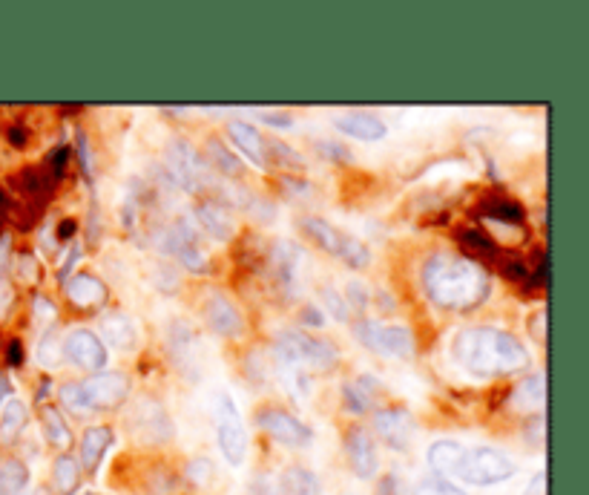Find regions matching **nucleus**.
I'll return each instance as SVG.
<instances>
[{
    "label": "nucleus",
    "mask_w": 589,
    "mask_h": 495,
    "mask_svg": "<svg viewBox=\"0 0 589 495\" xmlns=\"http://www.w3.org/2000/svg\"><path fill=\"white\" fill-rule=\"evenodd\" d=\"M452 357L457 366H463L477 378L512 375L529 366V354L521 340L509 331L492 329V326L457 331V337L452 340Z\"/></svg>",
    "instance_id": "1"
},
{
    "label": "nucleus",
    "mask_w": 589,
    "mask_h": 495,
    "mask_svg": "<svg viewBox=\"0 0 589 495\" xmlns=\"http://www.w3.org/2000/svg\"><path fill=\"white\" fill-rule=\"evenodd\" d=\"M423 288L434 306L466 311L489 297V274L469 257L434 254L423 265Z\"/></svg>",
    "instance_id": "2"
},
{
    "label": "nucleus",
    "mask_w": 589,
    "mask_h": 495,
    "mask_svg": "<svg viewBox=\"0 0 589 495\" xmlns=\"http://www.w3.org/2000/svg\"><path fill=\"white\" fill-rule=\"evenodd\" d=\"M61 403L72 412H107L130 401V378L124 372H98L78 383L61 386Z\"/></svg>",
    "instance_id": "3"
},
{
    "label": "nucleus",
    "mask_w": 589,
    "mask_h": 495,
    "mask_svg": "<svg viewBox=\"0 0 589 495\" xmlns=\"http://www.w3.org/2000/svg\"><path fill=\"white\" fill-rule=\"evenodd\" d=\"M515 461L495 447H463L449 478L472 487H495L515 475Z\"/></svg>",
    "instance_id": "4"
},
{
    "label": "nucleus",
    "mask_w": 589,
    "mask_h": 495,
    "mask_svg": "<svg viewBox=\"0 0 589 495\" xmlns=\"http://www.w3.org/2000/svg\"><path fill=\"white\" fill-rule=\"evenodd\" d=\"M299 228H302V234L308 236L314 245H319L322 251H328L331 257H337L340 262H345L348 268H354V271H365L368 265H371V251H368V245L360 242V239H354V236H348L340 228H334L331 222H325V219H319V216H302L299 219Z\"/></svg>",
    "instance_id": "5"
},
{
    "label": "nucleus",
    "mask_w": 589,
    "mask_h": 495,
    "mask_svg": "<svg viewBox=\"0 0 589 495\" xmlns=\"http://www.w3.org/2000/svg\"><path fill=\"white\" fill-rule=\"evenodd\" d=\"M273 352L296 363V366H314L319 372L337 366V360H340V352H337V346L331 340L314 337V334H308V331L302 329L279 331L276 343H273Z\"/></svg>",
    "instance_id": "6"
},
{
    "label": "nucleus",
    "mask_w": 589,
    "mask_h": 495,
    "mask_svg": "<svg viewBox=\"0 0 589 495\" xmlns=\"http://www.w3.org/2000/svg\"><path fill=\"white\" fill-rule=\"evenodd\" d=\"M213 424H216V444L222 449L230 467H242L248 455V432L242 424V412L230 392L213 395Z\"/></svg>",
    "instance_id": "7"
},
{
    "label": "nucleus",
    "mask_w": 589,
    "mask_h": 495,
    "mask_svg": "<svg viewBox=\"0 0 589 495\" xmlns=\"http://www.w3.org/2000/svg\"><path fill=\"white\" fill-rule=\"evenodd\" d=\"M354 337L368 346L374 354L380 357H388V360H411L414 357V334L406 329V326H380V323H371L360 317L354 323Z\"/></svg>",
    "instance_id": "8"
},
{
    "label": "nucleus",
    "mask_w": 589,
    "mask_h": 495,
    "mask_svg": "<svg viewBox=\"0 0 589 495\" xmlns=\"http://www.w3.org/2000/svg\"><path fill=\"white\" fill-rule=\"evenodd\" d=\"M167 167L173 173V182H179L187 193H202L213 182H210V167L204 165V159L196 153V147L184 139H173L164 150Z\"/></svg>",
    "instance_id": "9"
},
{
    "label": "nucleus",
    "mask_w": 589,
    "mask_h": 495,
    "mask_svg": "<svg viewBox=\"0 0 589 495\" xmlns=\"http://www.w3.org/2000/svg\"><path fill=\"white\" fill-rule=\"evenodd\" d=\"M127 432L141 444H164L173 438V424L164 406L153 398H138L127 415Z\"/></svg>",
    "instance_id": "10"
},
{
    "label": "nucleus",
    "mask_w": 589,
    "mask_h": 495,
    "mask_svg": "<svg viewBox=\"0 0 589 495\" xmlns=\"http://www.w3.org/2000/svg\"><path fill=\"white\" fill-rule=\"evenodd\" d=\"M256 426L262 432H268L273 441H279L282 447L305 449L314 441V429L282 406H262L256 412Z\"/></svg>",
    "instance_id": "11"
},
{
    "label": "nucleus",
    "mask_w": 589,
    "mask_h": 495,
    "mask_svg": "<svg viewBox=\"0 0 589 495\" xmlns=\"http://www.w3.org/2000/svg\"><path fill=\"white\" fill-rule=\"evenodd\" d=\"M164 251L170 257H176V262H182L187 271L193 274H204L207 271V251L199 242V231L187 222L179 219L167 234H164Z\"/></svg>",
    "instance_id": "12"
},
{
    "label": "nucleus",
    "mask_w": 589,
    "mask_h": 495,
    "mask_svg": "<svg viewBox=\"0 0 589 495\" xmlns=\"http://www.w3.org/2000/svg\"><path fill=\"white\" fill-rule=\"evenodd\" d=\"M64 357L75 369L98 375L107 369V346L101 343V337L90 329H72L64 337Z\"/></svg>",
    "instance_id": "13"
},
{
    "label": "nucleus",
    "mask_w": 589,
    "mask_h": 495,
    "mask_svg": "<svg viewBox=\"0 0 589 495\" xmlns=\"http://www.w3.org/2000/svg\"><path fill=\"white\" fill-rule=\"evenodd\" d=\"M374 432L388 449L406 452L414 441L417 426H414V418H411L406 406H386V409L374 412Z\"/></svg>",
    "instance_id": "14"
},
{
    "label": "nucleus",
    "mask_w": 589,
    "mask_h": 495,
    "mask_svg": "<svg viewBox=\"0 0 589 495\" xmlns=\"http://www.w3.org/2000/svg\"><path fill=\"white\" fill-rule=\"evenodd\" d=\"M345 455H348V464H351V472L357 478H374L377 470H380V458H377V444L371 438V432L363 429L360 424H354L348 432H345Z\"/></svg>",
    "instance_id": "15"
},
{
    "label": "nucleus",
    "mask_w": 589,
    "mask_h": 495,
    "mask_svg": "<svg viewBox=\"0 0 589 495\" xmlns=\"http://www.w3.org/2000/svg\"><path fill=\"white\" fill-rule=\"evenodd\" d=\"M305 262V251L291 239H276L271 248L273 280L282 288L285 297H294L299 283V265Z\"/></svg>",
    "instance_id": "16"
},
{
    "label": "nucleus",
    "mask_w": 589,
    "mask_h": 495,
    "mask_svg": "<svg viewBox=\"0 0 589 495\" xmlns=\"http://www.w3.org/2000/svg\"><path fill=\"white\" fill-rule=\"evenodd\" d=\"M204 323L219 337H239L245 331V317L222 294H210L204 303Z\"/></svg>",
    "instance_id": "17"
},
{
    "label": "nucleus",
    "mask_w": 589,
    "mask_h": 495,
    "mask_svg": "<svg viewBox=\"0 0 589 495\" xmlns=\"http://www.w3.org/2000/svg\"><path fill=\"white\" fill-rule=\"evenodd\" d=\"M334 127L351 136V139H360V142H380L388 136L386 121L368 110H348V113H340L334 116Z\"/></svg>",
    "instance_id": "18"
},
{
    "label": "nucleus",
    "mask_w": 589,
    "mask_h": 495,
    "mask_svg": "<svg viewBox=\"0 0 589 495\" xmlns=\"http://www.w3.org/2000/svg\"><path fill=\"white\" fill-rule=\"evenodd\" d=\"M193 219H196L213 239H219V242H227V239H233V234H236V219H233V213H230L227 205L216 202V199H199V202L193 205Z\"/></svg>",
    "instance_id": "19"
},
{
    "label": "nucleus",
    "mask_w": 589,
    "mask_h": 495,
    "mask_svg": "<svg viewBox=\"0 0 589 495\" xmlns=\"http://www.w3.org/2000/svg\"><path fill=\"white\" fill-rule=\"evenodd\" d=\"M227 136H230V142L233 147L248 159L250 165L259 167V170H268V156H265V139H262V133L248 124V121H239V118H233V121H227Z\"/></svg>",
    "instance_id": "20"
},
{
    "label": "nucleus",
    "mask_w": 589,
    "mask_h": 495,
    "mask_svg": "<svg viewBox=\"0 0 589 495\" xmlns=\"http://www.w3.org/2000/svg\"><path fill=\"white\" fill-rule=\"evenodd\" d=\"M101 337H104L101 343L115 349V352H133L138 346L136 320L130 314H121V311L104 314L101 317Z\"/></svg>",
    "instance_id": "21"
},
{
    "label": "nucleus",
    "mask_w": 589,
    "mask_h": 495,
    "mask_svg": "<svg viewBox=\"0 0 589 495\" xmlns=\"http://www.w3.org/2000/svg\"><path fill=\"white\" fill-rule=\"evenodd\" d=\"M380 380H374L371 375H360V378L348 380L342 386V403L351 415H365L374 409L377 403V395H380Z\"/></svg>",
    "instance_id": "22"
},
{
    "label": "nucleus",
    "mask_w": 589,
    "mask_h": 495,
    "mask_svg": "<svg viewBox=\"0 0 589 495\" xmlns=\"http://www.w3.org/2000/svg\"><path fill=\"white\" fill-rule=\"evenodd\" d=\"M67 297L72 306L95 308L107 300V285L92 274H72L67 280Z\"/></svg>",
    "instance_id": "23"
},
{
    "label": "nucleus",
    "mask_w": 589,
    "mask_h": 495,
    "mask_svg": "<svg viewBox=\"0 0 589 495\" xmlns=\"http://www.w3.org/2000/svg\"><path fill=\"white\" fill-rule=\"evenodd\" d=\"M110 444H113V429L110 426H90L84 432L81 444H78V464L87 472H92L101 464V458L110 449Z\"/></svg>",
    "instance_id": "24"
},
{
    "label": "nucleus",
    "mask_w": 589,
    "mask_h": 495,
    "mask_svg": "<svg viewBox=\"0 0 589 495\" xmlns=\"http://www.w3.org/2000/svg\"><path fill=\"white\" fill-rule=\"evenodd\" d=\"M512 409L515 412H523V415H535V412H541L546 406V380L544 375H529V378H523L518 386H515V392H512Z\"/></svg>",
    "instance_id": "25"
},
{
    "label": "nucleus",
    "mask_w": 589,
    "mask_h": 495,
    "mask_svg": "<svg viewBox=\"0 0 589 495\" xmlns=\"http://www.w3.org/2000/svg\"><path fill=\"white\" fill-rule=\"evenodd\" d=\"M477 213L480 216H489V219H498V222H506V225H518V222H523V216H526L521 202H515V199H509L503 193L483 196L477 202Z\"/></svg>",
    "instance_id": "26"
},
{
    "label": "nucleus",
    "mask_w": 589,
    "mask_h": 495,
    "mask_svg": "<svg viewBox=\"0 0 589 495\" xmlns=\"http://www.w3.org/2000/svg\"><path fill=\"white\" fill-rule=\"evenodd\" d=\"M276 495H322L319 475L308 467H288L279 475Z\"/></svg>",
    "instance_id": "27"
},
{
    "label": "nucleus",
    "mask_w": 589,
    "mask_h": 495,
    "mask_svg": "<svg viewBox=\"0 0 589 495\" xmlns=\"http://www.w3.org/2000/svg\"><path fill=\"white\" fill-rule=\"evenodd\" d=\"M199 337L193 334V329H187V323H173V329H170V352H173V360L187 369V372H193V360H196V354H199Z\"/></svg>",
    "instance_id": "28"
},
{
    "label": "nucleus",
    "mask_w": 589,
    "mask_h": 495,
    "mask_svg": "<svg viewBox=\"0 0 589 495\" xmlns=\"http://www.w3.org/2000/svg\"><path fill=\"white\" fill-rule=\"evenodd\" d=\"M78 484H81V464L61 452L55 461H52V493L55 495H75L78 493Z\"/></svg>",
    "instance_id": "29"
},
{
    "label": "nucleus",
    "mask_w": 589,
    "mask_h": 495,
    "mask_svg": "<svg viewBox=\"0 0 589 495\" xmlns=\"http://www.w3.org/2000/svg\"><path fill=\"white\" fill-rule=\"evenodd\" d=\"M466 444H460V441H449V438H443V441H434L426 452V461H429V467L440 478H446V475H452L454 464H457V458H460V452H463Z\"/></svg>",
    "instance_id": "30"
},
{
    "label": "nucleus",
    "mask_w": 589,
    "mask_h": 495,
    "mask_svg": "<svg viewBox=\"0 0 589 495\" xmlns=\"http://www.w3.org/2000/svg\"><path fill=\"white\" fill-rule=\"evenodd\" d=\"M41 424H44L46 441H49L52 447H72V429H69V424L64 421V415H61L58 406H44V409H41Z\"/></svg>",
    "instance_id": "31"
},
{
    "label": "nucleus",
    "mask_w": 589,
    "mask_h": 495,
    "mask_svg": "<svg viewBox=\"0 0 589 495\" xmlns=\"http://www.w3.org/2000/svg\"><path fill=\"white\" fill-rule=\"evenodd\" d=\"M29 484V470L18 458L0 461V495H21Z\"/></svg>",
    "instance_id": "32"
},
{
    "label": "nucleus",
    "mask_w": 589,
    "mask_h": 495,
    "mask_svg": "<svg viewBox=\"0 0 589 495\" xmlns=\"http://www.w3.org/2000/svg\"><path fill=\"white\" fill-rule=\"evenodd\" d=\"M204 156H207L210 165L216 167L219 173H225V176H242V170H245L242 162H239V156H233L219 139H207Z\"/></svg>",
    "instance_id": "33"
},
{
    "label": "nucleus",
    "mask_w": 589,
    "mask_h": 495,
    "mask_svg": "<svg viewBox=\"0 0 589 495\" xmlns=\"http://www.w3.org/2000/svg\"><path fill=\"white\" fill-rule=\"evenodd\" d=\"M460 245H463L469 254H475V257H489V260L498 257L495 239L486 234V231H480V228H466V231H460Z\"/></svg>",
    "instance_id": "34"
},
{
    "label": "nucleus",
    "mask_w": 589,
    "mask_h": 495,
    "mask_svg": "<svg viewBox=\"0 0 589 495\" xmlns=\"http://www.w3.org/2000/svg\"><path fill=\"white\" fill-rule=\"evenodd\" d=\"M26 418H29L26 415V406L18 398H12V401L3 406V412H0V435L6 441H12L23 426H26Z\"/></svg>",
    "instance_id": "35"
},
{
    "label": "nucleus",
    "mask_w": 589,
    "mask_h": 495,
    "mask_svg": "<svg viewBox=\"0 0 589 495\" xmlns=\"http://www.w3.org/2000/svg\"><path fill=\"white\" fill-rule=\"evenodd\" d=\"M35 357H38V363L46 366V369H55V366L61 363V337H58V331L49 329L44 337L38 340Z\"/></svg>",
    "instance_id": "36"
},
{
    "label": "nucleus",
    "mask_w": 589,
    "mask_h": 495,
    "mask_svg": "<svg viewBox=\"0 0 589 495\" xmlns=\"http://www.w3.org/2000/svg\"><path fill=\"white\" fill-rule=\"evenodd\" d=\"M12 185L23 190V193H29V196H38V193H44L49 188V179L38 167H29V170H21L18 176H12Z\"/></svg>",
    "instance_id": "37"
},
{
    "label": "nucleus",
    "mask_w": 589,
    "mask_h": 495,
    "mask_svg": "<svg viewBox=\"0 0 589 495\" xmlns=\"http://www.w3.org/2000/svg\"><path fill=\"white\" fill-rule=\"evenodd\" d=\"M265 156H268V167L282 165V167H296V170L302 167V156L282 142H265Z\"/></svg>",
    "instance_id": "38"
},
{
    "label": "nucleus",
    "mask_w": 589,
    "mask_h": 495,
    "mask_svg": "<svg viewBox=\"0 0 589 495\" xmlns=\"http://www.w3.org/2000/svg\"><path fill=\"white\" fill-rule=\"evenodd\" d=\"M500 265V274L509 280V283H523V280H529V268H526V262L518 257V254H498L495 257Z\"/></svg>",
    "instance_id": "39"
},
{
    "label": "nucleus",
    "mask_w": 589,
    "mask_h": 495,
    "mask_svg": "<svg viewBox=\"0 0 589 495\" xmlns=\"http://www.w3.org/2000/svg\"><path fill=\"white\" fill-rule=\"evenodd\" d=\"M414 495H466L460 487H454L449 478H440V475H431V478H423L417 487H414Z\"/></svg>",
    "instance_id": "40"
},
{
    "label": "nucleus",
    "mask_w": 589,
    "mask_h": 495,
    "mask_svg": "<svg viewBox=\"0 0 589 495\" xmlns=\"http://www.w3.org/2000/svg\"><path fill=\"white\" fill-rule=\"evenodd\" d=\"M322 303L331 311V317H337L340 323H345V320L351 317V308H348L345 297H342L334 285H322Z\"/></svg>",
    "instance_id": "41"
},
{
    "label": "nucleus",
    "mask_w": 589,
    "mask_h": 495,
    "mask_svg": "<svg viewBox=\"0 0 589 495\" xmlns=\"http://www.w3.org/2000/svg\"><path fill=\"white\" fill-rule=\"evenodd\" d=\"M187 478L196 484V487H204V484H210V478H213V464L207 461V458H199V461H193L190 467H187Z\"/></svg>",
    "instance_id": "42"
},
{
    "label": "nucleus",
    "mask_w": 589,
    "mask_h": 495,
    "mask_svg": "<svg viewBox=\"0 0 589 495\" xmlns=\"http://www.w3.org/2000/svg\"><path fill=\"white\" fill-rule=\"evenodd\" d=\"M345 303H348V308H354L357 314H363L365 308H368V288L354 280V283L348 285V300Z\"/></svg>",
    "instance_id": "43"
},
{
    "label": "nucleus",
    "mask_w": 589,
    "mask_h": 495,
    "mask_svg": "<svg viewBox=\"0 0 589 495\" xmlns=\"http://www.w3.org/2000/svg\"><path fill=\"white\" fill-rule=\"evenodd\" d=\"M248 211L259 219V222H273L276 219V211H273L271 202L265 199H256V196H248Z\"/></svg>",
    "instance_id": "44"
},
{
    "label": "nucleus",
    "mask_w": 589,
    "mask_h": 495,
    "mask_svg": "<svg viewBox=\"0 0 589 495\" xmlns=\"http://www.w3.org/2000/svg\"><path fill=\"white\" fill-rule=\"evenodd\" d=\"M299 323L308 326V329H322L325 326V314L314 303H308V306H302V311H299Z\"/></svg>",
    "instance_id": "45"
},
{
    "label": "nucleus",
    "mask_w": 589,
    "mask_h": 495,
    "mask_svg": "<svg viewBox=\"0 0 589 495\" xmlns=\"http://www.w3.org/2000/svg\"><path fill=\"white\" fill-rule=\"evenodd\" d=\"M317 147H319V153H322V156H328L331 162H337V159H340V162H351V153H348L342 144L328 142V139H319Z\"/></svg>",
    "instance_id": "46"
},
{
    "label": "nucleus",
    "mask_w": 589,
    "mask_h": 495,
    "mask_svg": "<svg viewBox=\"0 0 589 495\" xmlns=\"http://www.w3.org/2000/svg\"><path fill=\"white\" fill-rule=\"evenodd\" d=\"M262 121L271 124V127H294V116L291 113H276V110L262 113Z\"/></svg>",
    "instance_id": "47"
},
{
    "label": "nucleus",
    "mask_w": 589,
    "mask_h": 495,
    "mask_svg": "<svg viewBox=\"0 0 589 495\" xmlns=\"http://www.w3.org/2000/svg\"><path fill=\"white\" fill-rule=\"evenodd\" d=\"M377 495H400V478L397 475H383L377 484Z\"/></svg>",
    "instance_id": "48"
},
{
    "label": "nucleus",
    "mask_w": 589,
    "mask_h": 495,
    "mask_svg": "<svg viewBox=\"0 0 589 495\" xmlns=\"http://www.w3.org/2000/svg\"><path fill=\"white\" fill-rule=\"evenodd\" d=\"M67 159H69L67 147H64V150H55V153H52V165H49L52 176H64V170H67Z\"/></svg>",
    "instance_id": "49"
},
{
    "label": "nucleus",
    "mask_w": 589,
    "mask_h": 495,
    "mask_svg": "<svg viewBox=\"0 0 589 495\" xmlns=\"http://www.w3.org/2000/svg\"><path fill=\"white\" fill-rule=\"evenodd\" d=\"M6 136H9V144H12V147H23V144L29 142V133L23 130L21 124H18V127H9Z\"/></svg>",
    "instance_id": "50"
},
{
    "label": "nucleus",
    "mask_w": 589,
    "mask_h": 495,
    "mask_svg": "<svg viewBox=\"0 0 589 495\" xmlns=\"http://www.w3.org/2000/svg\"><path fill=\"white\" fill-rule=\"evenodd\" d=\"M544 490H546V475H544V472H538V475L532 478L529 490H526L523 495H544Z\"/></svg>",
    "instance_id": "51"
},
{
    "label": "nucleus",
    "mask_w": 589,
    "mask_h": 495,
    "mask_svg": "<svg viewBox=\"0 0 589 495\" xmlns=\"http://www.w3.org/2000/svg\"><path fill=\"white\" fill-rule=\"evenodd\" d=\"M6 357H9V363H12V366H18V363H21L23 360L21 340H12V343H9V352H6Z\"/></svg>",
    "instance_id": "52"
},
{
    "label": "nucleus",
    "mask_w": 589,
    "mask_h": 495,
    "mask_svg": "<svg viewBox=\"0 0 589 495\" xmlns=\"http://www.w3.org/2000/svg\"><path fill=\"white\" fill-rule=\"evenodd\" d=\"M248 495H273L271 481H265V478H256V481L250 484V493Z\"/></svg>",
    "instance_id": "53"
},
{
    "label": "nucleus",
    "mask_w": 589,
    "mask_h": 495,
    "mask_svg": "<svg viewBox=\"0 0 589 495\" xmlns=\"http://www.w3.org/2000/svg\"><path fill=\"white\" fill-rule=\"evenodd\" d=\"M75 231H78V222H75V219H64V222L58 225V239H72Z\"/></svg>",
    "instance_id": "54"
},
{
    "label": "nucleus",
    "mask_w": 589,
    "mask_h": 495,
    "mask_svg": "<svg viewBox=\"0 0 589 495\" xmlns=\"http://www.w3.org/2000/svg\"><path fill=\"white\" fill-rule=\"evenodd\" d=\"M78 156H81V162H84V170L90 173V150H87V139H84V133H78Z\"/></svg>",
    "instance_id": "55"
},
{
    "label": "nucleus",
    "mask_w": 589,
    "mask_h": 495,
    "mask_svg": "<svg viewBox=\"0 0 589 495\" xmlns=\"http://www.w3.org/2000/svg\"><path fill=\"white\" fill-rule=\"evenodd\" d=\"M6 395H9V383H6V380H0V401H3Z\"/></svg>",
    "instance_id": "56"
},
{
    "label": "nucleus",
    "mask_w": 589,
    "mask_h": 495,
    "mask_svg": "<svg viewBox=\"0 0 589 495\" xmlns=\"http://www.w3.org/2000/svg\"><path fill=\"white\" fill-rule=\"evenodd\" d=\"M21 495H46L44 490H26V493H21Z\"/></svg>",
    "instance_id": "57"
},
{
    "label": "nucleus",
    "mask_w": 589,
    "mask_h": 495,
    "mask_svg": "<svg viewBox=\"0 0 589 495\" xmlns=\"http://www.w3.org/2000/svg\"><path fill=\"white\" fill-rule=\"evenodd\" d=\"M84 495H95V493H84Z\"/></svg>",
    "instance_id": "58"
}]
</instances>
